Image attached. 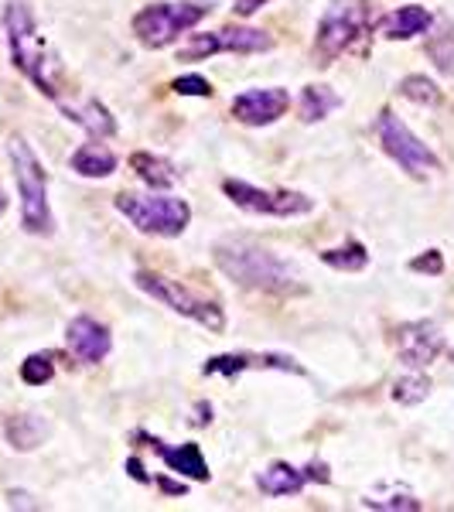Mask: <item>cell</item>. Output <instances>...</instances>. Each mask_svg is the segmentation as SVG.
<instances>
[{"mask_svg": "<svg viewBox=\"0 0 454 512\" xmlns=\"http://www.w3.org/2000/svg\"><path fill=\"white\" fill-rule=\"evenodd\" d=\"M338 106H342V96H338L332 86H304L301 103H297V113H301L304 123H318V120H325L332 110H338Z\"/></svg>", "mask_w": 454, "mask_h": 512, "instance_id": "obj_22", "label": "cell"}, {"mask_svg": "<svg viewBox=\"0 0 454 512\" xmlns=\"http://www.w3.org/2000/svg\"><path fill=\"white\" fill-rule=\"evenodd\" d=\"M134 284L147 297H154L158 304H164V308H171V311H178V315L192 318L195 325L205 328V332H212V335L226 332V315H222L219 304L209 301V297H202V294H195V291H188L181 280L154 274V270H140V274L134 277Z\"/></svg>", "mask_w": 454, "mask_h": 512, "instance_id": "obj_5", "label": "cell"}, {"mask_svg": "<svg viewBox=\"0 0 454 512\" xmlns=\"http://www.w3.org/2000/svg\"><path fill=\"white\" fill-rule=\"evenodd\" d=\"M72 171L76 175H82V178H110L113 171H117V164H120V158L117 154L110 151L106 144H82L76 154H72Z\"/></svg>", "mask_w": 454, "mask_h": 512, "instance_id": "obj_19", "label": "cell"}, {"mask_svg": "<svg viewBox=\"0 0 454 512\" xmlns=\"http://www.w3.org/2000/svg\"><path fill=\"white\" fill-rule=\"evenodd\" d=\"M427 393H431V379L427 376H403L393 383V400L403 403V407H417V403H424Z\"/></svg>", "mask_w": 454, "mask_h": 512, "instance_id": "obj_26", "label": "cell"}, {"mask_svg": "<svg viewBox=\"0 0 454 512\" xmlns=\"http://www.w3.org/2000/svg\"><path fill=\"white\" fill-rule=\"evenodd\" d=\"M137 441H144L147 448L158 454L164 465H168V472L185 475V478H192V482H209V475H212L209 461L202 458V448H198V444H178V448H171V444H164L161 437H151L144 431L137 434Z\"/></svg>", "mask_w": 454, "mask_h": 512, "instance_id": "obj_15", "label": "cell"}, {"mask_svg": "<svg viewBox=\"0 0 454 512\" xmlns=\"http://www.w3.org/2000/svg\"><path fill=\"white\" fill-rule=\"evenodd\" d=\"M308 482H321V485L332 482L325 461H311L308 468H294V465H287V461H277V465H270L267 472L257 475V489L263 495H274V499L297 495Z\"/></svg>", "mask_w": 454, "mask_h": 512, "instance_id": "obj_12", "label": "cell"}, {"mask_svg": "<svg viewBox=\"0 0 454 512\" xmlns=\"http://www.w3.org/2000/svg\"><path fill=\"white\" fill-rule=\"evenodd\" d=\"M376 137H379V144H383L386 158H393L410 178H427L431 171H441V161H437V154L414 134V130L407 127V123L396 117L393 110L379 113Z\"/></svg>", "mask_w": 454, "mask_h": 512, "instance_id": "obj_7", "label": "cell"}, {"mask_svg": "<svg viewBox=\"0 0 454 512\" xmlns=\"http://www.w3.org/2000/svg\"><path fill=\"white\" fill-rule=\"evenodd\" d=\"M396 352L410 369L431 366L437 355L444 352V335L434 321H410L396 332Z\"/></svg>", "mask_w": 454, "mask_h": 512, "instance_id": "obj_13", "label": "cell"}, {"mask_svg": "<svg viewBox=\"0 0 454 512\" xmlns=\"http://www.w3.org/2000/svg\"><path fill=\"white\" fill-rule=\"evenodd\" d=\"M431 11L420 4H407V7H396V11L386 14L383 21L376 24V31L383 35L386 41H407V38H417L424 31H431Z\"/></svg>", "mask_w": 454, "mask_h": 512, "instance_id": "obj_17", "label": "cell"}, {"mask_svg": "<svg viewBox=\"0 0 454 512\" xmlns=\"http://www.w3.org/2000/svg\"><path fill=\"white\" fill-rule=\"evenodd\" d=\"M209 11H212V4H195V0H181V4H147L144 11L134 14L130 28H134V35L144 48H168V45H175L181 35H188Z\"/></svg>", "mask_w": 454, "mask_h": 512, "instance_id": "obj_6", "label": "cell"}, {"mask_svg": "<svg viewBox=\"0 0 454 512\" xmlns=\"http://www.w3.org/2000/svg\"><path fill=\"white\" fill-rule=\"evenodd\" d=\"M451 362H454V352H451Z\"/></svg>", "mask_w": 454, "mask_h": 512, "instance_id": "obj_34", "label": "cell"}, {"mask_svg": "<svg viewBox=\"0 0 454 512\" xmlns=\"http://www.w3.org/2000/svg\"><path fill=\"white\" fill-rule=\"evenodd\" d=\"M362 24H366L362 0H332V7L321 14L315 31V55L321 59V65H332L338 55L349 52L362 35Z\"/></svg>", "mask_w": 454, "mask_h": 512, "instance_id": "obj_8", "label": "cell"}, {"mask_svg": "<svg viewBox=\"0 0 454 512\" xmlns=\"http://www.w3.org/2000/svg\"><path fill=\"white\" fill-rule=\"evenodd\" d=\"M321 263L332 270H345V274H356V270H366L369 267V253L362 243H345V246H335V250H325L321 253Z\"/></svg>", "mask_w": 454, "mask_h": 512, "instance_id": "obj_23", "label": "cell"}, {"mask_svg": "<svg viewBox=\"0 0 454 512\" xmlns=\"http://www.w3.org/2000/svg\"><path fill=\"white\" fill-rule=\"evenodd\" d=\"M52 376H55V362H52V355H28V359L21 362V379L28 386H45V383H52Z\"/></svg>", "mask_w": 454, "mask_h": 512, "instance_id": "obj_27", "label": "cell"}, {"mask_svg": "<svg viewBox=\"0 0 454 512\" xmlns=\"http://www.w3.org/2000/svg\"><path fill=\"white\" fill-rule=\"evenodd\" d=\"M7 154H11L14 181H18V192H21V226H24V233L52 236L55 219H52V205H48V171H45V164L38 161L35 147H31L24 137H14L11 144H7Z\"/></svg>", "mask_w": 454, "mask_h": 512, "instance_id": "obj_3", "label": "cell"}, {"mask_svg": "<svg viewBox=\"0 0 454 512\" xmlns=\"http://www.w3.org/2000/svg\"><path fill=\"white\" fill-rule=\"evenodd\" d=\"M263 4H267V0H233V11L239 14V18H253Z\"/></svg>", "mask_w": 454, "mask_h": 512, "instance_id": "obj_31", "label": "cell"}, {"mask_svg": "<svg viewBox=\"0 0 454 512\" xmlns=\"http://www.w3.org/2000/svg\"><path fill=\"white\" fill-rule=\"evenodd\" d=\"M171 89H175L178 96H212V82L205 76H181L171 82Z\"/></svg>", "mask_w": 454, "mask_h": 512, "instance_id": "obj_29", "label": "cell"}, {"mask_svg": "<svg viewBox=\"0 0 454 512\" xmlns=\"http://www.w3.org/2000/svg\"><path fill=\"white\" fill-rule=\"evenodd\" d=\"M4 28H7V45H11V59L14 65L28 76L48 99L59 103L62 89V62L52 52V45L45 41V35L38 31L35 11H31L28 0H7L4 11Z\"/></svg>", "mask_w": 454, "mask_h": 512, "instance_id": "obj_2", "label": "cell"}, {"mask_svg": "<svg viewBox=\"0 0 454 512\" xmlns=\"http://www.w3.org/2000/svg\"><path fill=\"white\" fill-rule=\"evenodd\" d=\"M127 468H130V475H134V478H137V482H151V478H147V475H144V465H140V461H137V458H130V461H127Z\"/></svg>", "mask_w": 454, "mask_h": 512, "instance_id": "obj_32", "label": "cell"}, {"mask_svg": "<svg viewBox=\"0 0 454 512\" xmlns=\"http://www.w3.org/2000/svg\"><path fill=\"white\" fill-rule=\"evenodd\" d=\"M4 212H7V195L0 192V216H4Z\"/></svg>", "mask_w": 454, "mask_h": 512, "instance_id": "obj_33", "label": "cell"}, {"mask_svg": "<svg viewBox=\"0 0 454 512\" xmlns=\"http://www.w3.org/2000/svg\"><path fill=\"white\" fill-rule=\"evenodd\" d=\"M130 168H134L137 178L144 181L147 188H154V192L178 185V178H181L175 171V164H171L168 158H161V154H147V151L134 154V158H130Z\"/></svg>", "mask_w": 454, "mask_h": 512, "instance_id": "obj_20", "label": "cell"}, {"mask_svg": "<svg viewBox=\"0 0 454 512\" xmlns=\"http://www.w3.org/2000/svg\"><path fill=\"white\" fill-rule=\"evenodd\" d=\"M48 437V424L38 414H18L7 420V441L14 451H35Z\"/></svg>", "mask_w": 454, "mask_h": 512, "instance_id": "obj_21", "label": "cell"}, {"mask_svg": "<svg viewBox=\"0 0 454 512\" xmlns=\"http://www.w3.org/2000/svg\"><path fill=\"white\" fill-rule=\"evenodd\" d=\"M410 270H414V274L441 277L444 274V256H441V250H427V253L414 256V260H410Z\"/></svg>", "mask_w": 454, "mask_h": 512, "instance_id": "obj_28", "label": "cell"}, {"mask_svg": "<svg viewBox=\"0 0 454 512\" xmlns=\"http://www.w3.org/2000/svg\"><path fill=\"white\" fill-rule=\"evenodd\" d=\"M253 366H263V369H280V373H304L301 366H297L294 359H287V355H216V359H209L202 366L205 376H239L246 373V369Z\"/></svg>", "mask_w": 454, "mask_h": 512, "instance_id": "obj_16", "label": "cell"}, {"mask_svg": "<svg viewBox=\"0 0 454 512\" xmlns=\"http://www.w3.org/2000/svg\"><path fill=\"white\" fill-rule=\"evenodd\" d=\"M222 192L229 195V202L239 205L243 212L253 216H277V219H294V216H308L315 212V198H308L304 192H270V188L246 185V181H222Z\"/></svg>", "mask_w": 454, "mask_h": 512, "instance_id": "obj_10", "label": "cell"}, {"mask_svg": "<svg viewBox=\"0 0 454 512\" xmlns=\"http://www.w3.org/2000/svg\"><path fill=\"white\" fill-rule=\"evenodd\" d=\"M62 106V113L69 117L72 123H79L82 130H86L89 137H113L117 134V120L110 117V110H106L99 99H86L82 106H65V103H59Z\"/></svg>", "mask_w": 454, "mask_h": 512, "instance_id": "obj_18", "label": "cell"}, {"mask_svg": "<svg viewBox=\"0 0 454 512\" xmlns=\"http://www.w3.org/2000/svg\"><path fill=\"white\" fill-rule=\"evenodd\" d=\"M274 38L260 28H222V31H205V35H192L185 45L178 48V62H202L212 55H257L270 52Z\"/></svg>", "mask_w": 454, "mask_h": 512, "instance_id": "obj_9", "label": "cell"}, {"mask_svg": "<svg viewBox=\"0 0 454 512\" xmlns=\"http://www.w3.org/2000/svg\"><path fill=\"white\" fill-rule=\"evenodd\" d=\"M291 106V93L280 86L270 89H246L233 99V117L246 127H267V123H277Z\"/></svg>", "mask_w": 454, "mask_h": 512, "instance_id": "obj_11", "label": "cell"}, {"mask_svg": "<svg viewBox=\"0 0 454 512\" xmlns=\"http://www.w3.org/2000/svg\"><path fill=\"white\" fill-rule=\"evenodd\" d=\"M65 345H69V352L76 355L79 362L96 366V362H103L106 355H110L113 338H110V328L99 325L96 318L79 315L69 321V328H65Z\"/></svg>", "mask_w": 454, "mask_h": 512, "instance_id": "obj_14", "label": "cell"}, {"mask_svg": "<svg viewBox=\"0 0 454 512\" xmlns=\"http://www.w3.org/2000/svg\"><path fill=\"white\" fill-rule=\"evenodd\" d=\"M117 212L127 216L130 226L144 236H161V239H175L188 229L192 222V205L185 198H171V195H137V192H123L117 195Z\"/></svg>", "mask_w": 454, "mask_h": 512, "instance_id": "obj_4", "label": "cell"}, {"mask_svg": "<svg viewBox=\"0 0 454 512\" xmlns=\"http://www.w3.org/2000/svg\"><path fill=\"white\" fill-rule=\"evenodd\" d=\"M400 96L410 99V103H417V106H437V103H441V89H437L427 76H407L400 82Z\"/></svg>", "mask_w": 454, "mask_h": 512, "instance_id": "obj_25", "label": "cell"}, {"mask_svg": "<svg viewBox=\"0 0 454 512\" xmlns=\"http://www.w3.org/2000/svg\"><path fill=\"white\" fill-rule=\"evenodd\" d=\"M427 55H431L434 65L444 72V76H454V28L451 24H441V31L431 35V41H427Z\"/></svg>", "mask_w": 454, "mask_h": 512, "instance_id": "obj_24", "label": "cell"}, {"mask_svg": "<svg viewBox=\"0 0 454 512\" xmlns=\"http://www.w3.org/2000/svg\"><path fill=\"white\" fill-rule=\"evenodd\" d=\"M216 267L233 284L260 294H304L301 274L277 253L263 250L253 239H222L212 250Z\"/></svg>", "mask_w": 454, "mask_h": 512, "instance_id": "obj_1", "label": "cell"}, {"mask_svg": "<svg viewBox=\"0 0 454 512\" xmlns=\"http://www.w3.org/2000/svg\"><path fill=\"white\" fill-rule=\"evenodd\" d=\"M362 506H366V509H410V512H414V509H420V502L414 499V495H393V499H366V502H362Z\"/></svg>", "mask_w": 454, "mask_h": 512, "instance_id": "obj_30", "label": "cell"}]
</instances>
